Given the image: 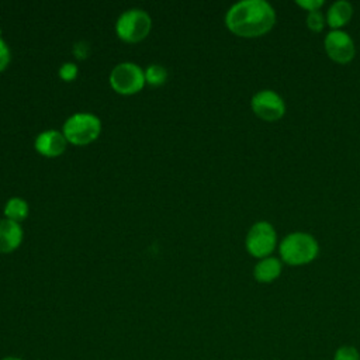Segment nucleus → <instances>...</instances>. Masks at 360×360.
<instances>
[{
  "instance_id": "obj_1",
  "label": "nucleus",
  "mask_w": 360,
  "mask_h": 360,
  "mask_svg": "<svg viewBox=\"0 0 360 360\" xmlns=\"http://www.w3.org/2000/svg\"><path fill=\"white\" fill-rule=\"evenodd\" d=\"M276 18V11L270 3L264 0H242L228 8L225 25L236 37L257 38L271 31Z\"/></svg>"
},
{
  "instance_id": "obj_2",
  "label": "nucleus",
  "mask_w": 360,
  "mask_h": 360,
  "mask_svg": "<svg viewBox=\"0 0 360 360\" xmlns=\"http://www.w3.org/2000/svg\"><path fill=\"white\" fill-rule=\"evenodd\" d=\"M281 262L290 266H304L314 262L319 253V243L308 232H291L278 245Z\"/></svg>"
},
{
  "instance_id": "obj_3",
  "label": "nucleus",
  "mask_w": 360,
  "mask_h": 360,
  "mask_svg": "<svg viewBox=\"0 0 360 360\" xmlns=\"http://www.w3.org/2000/svg\"><path fill=\"white\" fill-rule=\"evenodd\" d=\"M62 132L69 143L84 146L98 138L101 121L91 112H76L65 121Z\"/></svg>"
},
{
  "instance_id": "obj_4",
  "label": "nucleus",
  "mask_w": 360,
  "mask_h": 360,
  "mask_svg": "<svg viewBox=\"0 0 360 360\" xmlns=\"http://www.w3.org/2000/svg\"><path fill=\"white\" fill-rule=\"evenodd\" d=\"M152 30V18L142 8H129L121 13L115 21L117 37L128 44L145 39Z\"/></svg>"
},
{
  "instance_id": "obj_5",
  "label": "nucleus",
  "mask_w": 360,
  "mask_h": 360,
  "mask_svg": "<svg viewBox=\"0 0 360 360\" xmlns=\"http://www.w3.org/2000/svg\"><path fill=\"white\" fill-rule=\"evenodd\" d=\"M110 84L112 90L118 94H136L146 84L145 72L134 62L118 63L112 68L110 73Z\"/></svg>"
},
{
  "instance_id": "obj_6",
  "label": "nucleus",
  "mask_w": 360,
  "mask_h": 360,
  "mask_svg": "<svg viewBox=\"0 0 360 360\" xmlns=\"http://www.w3.org/2000/svg\"><path fill=\"white\" fill-rule=\"evenodd\" d=\"M277 246V232L269 221L255 222L246 233L245 248L256 259L269 257Z\"/></svg>"
},
{
  "instance_id": "obj_7",
  "label": "nucleus",
  "mask_w": 360,
  "mask_h": 360,
  "mask_svg": "<svg viewBox=\"0 0 360 360\" xmlns=\"http://www.w3.org/2000/svg\"><path fill=\"white\" fill-rule=\"evenodd\" d=\"M250 107L256 117L267 122L278 121L285 114L284 98L274 90L269 89L255 93L250 100Z\"/></svg>"
},
{
  "instance_id": "obj_8",
  "label": "nucleus",
  "mask_w": 360,
  "mask_h": 360,
  "mask_svg": "<svg viewBox=\"0 0 360 360\" xmlns=\"http://www.w3.org/2000/svg\"><path fill=\"white\" fill-rule=\"evenodd\" d=\"M326 55L336 63H349L356 55L353 38L343 30H330L323 39Z\"/></svg>"
},
{
  "instance_id": "obj_9",
  "label": "nucleus",
  "mask_w": 360,
  "mask_h": 360,
  "mask_svg": "<svg viewBox=\"0 0 360 360\" xmlns=\"http://www.w3.org/2000/svg\"><path fill=\"white\" fill-rule=\"evenodd\" d=\"M68 141L62 131L46 129L37 135L34 141L35 150L45 158H56L66 150Z\"/></svg>"
},
{
  "instance_id": "obj_10",
  "label": "nucleus",
  "mask_w": 360,
  "mask_h": 360,
  "mask_svg": "<svg viewBox=\"0 0 360 360\" xmlns=\"http://www.w3.org/2000/svg\"><path fill=\"white\" fill-rule=\"evenodd\" d=\"M24 231L18 222L7 218L0 219V253H11L20 248Z\"/></svg>"
},
{
  "instance_id": "obj_11",
  "label": "nucleus",
  "mask_w": 360,
  "mask_h": 360,
  "mask_svg": "<svg viewBox=\"0 0 360 360\" xmlns=\"http://www.w3.org/2000/svg\"><path fill=\"white\" fill-rule=\"evenodd\" d=\"M283 271V263L274 256L260 259L253 267V277L257 283L269 284L280 277Z\"/></svg>"
},
{
  "instance_id": "obj_12",
  "label": "nucleus",
  "mask_w": 360,
  "mask_h": 360,
  "mask_svg": "<svg viewBox=\"0 0 360 360\" xmlns=\"http://www.w3.org/2000/svg\"><path fill=\"white\" fill-rule=\"evenodd\" d=\"M353 15V6L346 0L332 3L326 11V24L332 30H342Z\"/></svg>"
},
{
  "instance_id": "obj_13",
  "label": "nucleus",
  "mask_w": 360,
  "mask_h": 360,
  "mask_svg": "<svg viewBox=\"0 0 360 360\" xmlns=\"http://www.w3.org/2000/svg\"><path fill=\"white\" fill-rule=\"evenodd\" d=\"M30 212L28 202L21 197H11L4 205V217L14 222H22Z\"/></svg>"
},
{
  "instance_id": "obj_14",
  "label": "nucleus",
  "mask_w": 360,
  "mask_h": 360,
  "mask_svg": "<svg viewBox=\"0 0 360 360\" xmlns=\"http://www.w3.org/2000/svg\"><path fill=\"white\" fill-rule=\"evenodd\" d=\"M145 80L150 86H162L167 80V70L159 63L149 65L145 70Z\"/></svg>"
},
{
  "instance_id": "obj_15",
  "label": "nucleus",
  "mask_w": 360,
  "mask_h": 360,
  "mask_svg": "<svg viewBox=\"0 0 360 360\" xmlns=\"http://www.w3.org/2000/svg\"><path fill=\"white\" fill-rule=\"evenodd\" d=\"M305 21H307V27L312 32H321V31H323V28L326 25V17H325V14L321 10L308 13Z\"/></svg>"
},
{
  "instance_id": "obj_16",
  "label": "nucleus",
  "mask_w": 360,
  "mask_h": 360,
  "mask_svg": "<svg viewBox=\"0 0 360 360\" xmlns=\"http://www.w3.org/2000/svg\"><path fill=\"white\" fill-rule=\"evenodd\" d=\"M333 360H360V350L352 345H343L336 349Z\"/></svg>"
},
{
  "instance_id": "obj_17",
  "label": "nucleus",
  "mask_w": 360,
  "mask_h": 360,
  "mask_svg": "<svg viewBox=\"0 0 360 360\" xmlns=\"http://www.w3.org/2000/svg\"><path fill=\"white\" fill-rule=\"evenodd\" d=\"M58 75L63 82H73L79 75V68L73 62H65L59 66Z\"/></svg>"
},
{
  "instance_id": "obj_18",
  "label": "nucleus",
  "mask_w": 360,
  "mask_h": 360,
  "mask_svg": "<svg viewBox=\"0 0 360 360\" xmlns=\"http://www.w3.org/2000/svg\"><path fill=\"white\" fill-rule=\"evenodd\" d=\"M11 60V51L7 42L0 37V72H3Z\"/></svg>"
},
{
  "instance_id": "obj_19",
  "label": "nucleus",
  "mask_w": 360,
  "mask_h": 360,
  "mask_svg": "<svg viewBox=\"0 0 360 360\" xmlns=\"http://www.w3.org/2000/svg\"><path fill=\"white\" fill-rule=\"evenodd\" d=\"M298 7L304 8L305 11L311 13V11H316L321 10V7L325 4L323 0H297L295 1Z\"/></svg>"
},
{
  "instance_id": "obj_20",
  "label": "nucleus",
  "mask_w": 360,
  "mask_h": 360,
  "mask_svg": "<svg viewBox=\"0 0 360 360\" xmlns=\"http://www.w3.org/2000/svg\"><path fill=\"white\" fill-rule=\"evenodd\" d=\"M73 53L77 59H86L90 55V45L86 41H79L73 45Z\"/></svg>"
},
{
  "instance_id": "obj_21",
  "label": "nucleus",
  "mask_w": 360,
  "mask_h": 360,
  "mask_svg": "<svg viewBox=\"0 0 360 360\" xmlns=\"http://www.w3.org/2000/svg\"><path fill=\"white\" fill-rule=\"evenodd\" d=\"M1 360H24V359L17 357V356H6V357H3Z\"/></svg>"
}]
</instances>
